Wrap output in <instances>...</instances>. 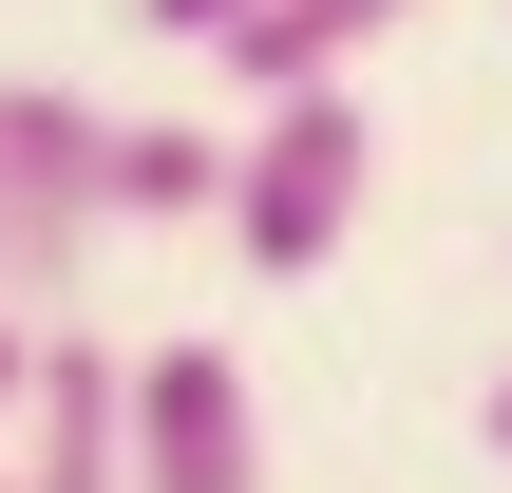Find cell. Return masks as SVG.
<instances>
[{
  "label": "cell",
  "instance_id": "52a82bcc",
  "mask_svg": "<svg viewBox=\"0 0 512 493\" xmlns=\"http://www.w3.org/2000/svg\"><path fill=\"white\" fill-rule=\"evenodd\" d=\"M19 380H38V323H0V437H19Z\"/></svg>",
  "mask_w": 512,
  "mask_h": 493
},
{
  "label": "cell",
  "instance_id": "5b68a950",
  "mask_svg": "<svg viewBox=\"0 0 512 493\" xmlns=\"http://www.w3.org/2000/svg\"><path fill=\"white\" fill-rule=\"evenodd\" d=\"M76 266H95V228H76V209H38V190H0V323H19V304H57Z\"/></svg>",
  "mask_w": 512,
  "mask_h": 493
},
{
  "label": "cell",
  "instance_id": "3957f363",
  "mask_svg": "<svg viewBox=\"0 0 512 493\" xmlns=\"http://www.w3.org/2000/svg\"><path fill=\"white\" fill-rule=\"evenodd\" d=\"M0 493H133L114 456V342H38V380H19V437H0Z\"/></svg>",
  "mask_w": 512,
  "mask_h": 493
},
{
  "label": "cell",
  "instance_id": "ba28073f",
  "mask_svg": "<svg viewBox=\"0 0 512 493\" xmlns=\"http://www.w3.org/2000/svg\"><path fill=\"white\" fill-rule=\"evenodd\" d=\"M475 437H494V456H512V380H494V399H475Z\"/></svg>",
  "mask_w": 512,
  "mask_h": 493
},
{
  "label": "cell",
  "instance_id": "7a4b0ae2",
  "mask_svg": "<svg viewBox=\"0 0 512 493\" xmlns=\"http://www.w3.org/2000/svg\"><path fill=\"white\" fill-rule=\"evenodd\" d=\"M114 456L133 493H266V399L228 342H133L114 361Z\"/></svg>",
  "mask_w": 512,
  "mask_h": 493
},
{
  "label": "cell",
  "instance_id": "8992f818",
  "mask_svg": "<svg viewBox=\"0 0 512 493\" xmlns=\"http://www.w3.org/2000/svg\"><path fill=\"white\" fill-rule=\"evenodd\" d=\"M133 19H152V38H228L247 0H133Z\"/></svg>",
  "mask_w": 512,
  "mask_h": 493
},
{
  "label": "cell",
  "instance_id": "6da1fadb",
  "mask_svg": "<svg viewBox=\"0 0 512 493\" xmlns=\"http://www.w3.org/2000/svg\"><path fill=\"white\" fill-rule=\"evenodd\" d=\"M361 209H380V114H361V76H323V95H247L228 190H209V228L247 247V285H323V266L361 247Z\"/></svg>",
  "mask_w": 512,
  "mask_h": 493
},
{
  "label": "cell",
  "instance_id": "277c9868",
  "mask_svg": "<svg viewBox=\"0 0 512 493\" xmlns=\"http://www.w3.org/2000/svg\"><path fill=\"white\" fill-rule=\"evenodd\" d=\"M399 19H418V0H247V19H228L209 57H228L247 95H323V76H361V57H380Z\"/></svg>",
  "mask_w": 512,
  "mask_h": 493
}]
</instances>
